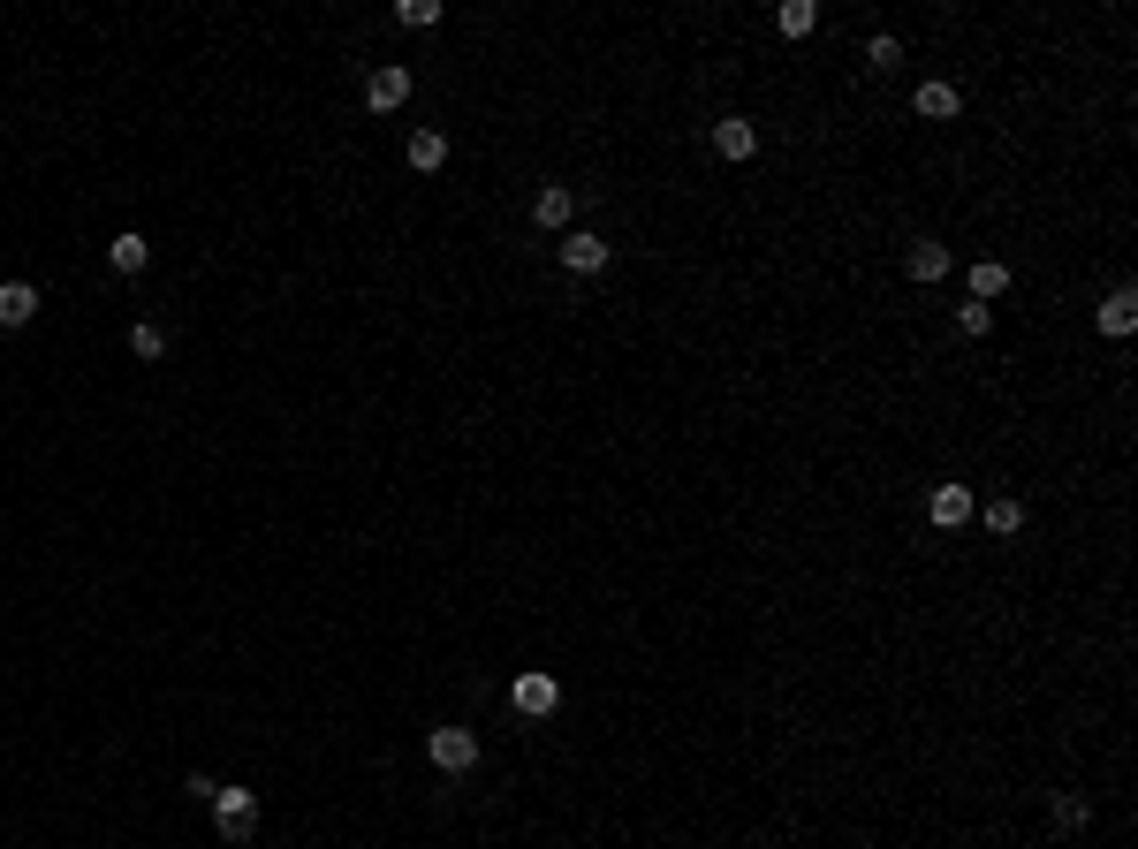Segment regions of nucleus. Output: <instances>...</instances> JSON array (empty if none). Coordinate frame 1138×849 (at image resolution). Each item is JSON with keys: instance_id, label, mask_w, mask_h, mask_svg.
I'll return each instance as SVG.
<instances>
[{"instance_id": "f257e3e1", "label": "nucleus", "mask_w": 1138, "mask_h": 849, "mask_svg": "<svg viewBox=\"0 0 1138 849\" xmlns=\"http://www.w3.org/2000/svg\"><path fill=\"white\" fill-rule=\"evenodd\" d=\"M425 759L441 766V773H471V766H478V736H471V728H433V736H425Z\"/></svg>"}, {"instance_id": "f03ea898", "label": "nucleus", "mask_w": 1138, "mask_h": 849, "mask_svg": "<svg viewBox=\"0 0 1138 849\" xmlns=\"http://www.w3.org/2000/svg\"><path fill=\"white\" fill-rule=\"evenodd\" d=\"M212 827H220L228 842H244V835L258 827V797L251 789H220V797H212Z\"/></svg>"}, {"instance_id": "7ed1b4c3", "label": "nucleus", "mask_w": 1138, "mask_h": 849, "mask_svg": "<svg viewBox=\"0 0 1138 849\" xmlns=\"http://www.w3.org/2000/svg\"><path fill=\"white\" fill-rule=\"evenodd\" d=\"M403 99H410V69H395V61H387V69H373V77H365V107H373V114H395Z\"/></svg>"}, {"instance_id": "20e7f679", "label": "nucleus", "mask_w": 1138, "mask_h": 849, "mask_svg": "<svg viewBox=\"0 0 1138 849\" xmlns=\"http://www.w3.org/2000/svg\"><path fill=\"white\" fill-rule=\"evenodd\" d=\"M562 266H570V273H607V236L570 228V236H562Z\"/></svg>"}, {"instance_id": "39448f33", "label": "nucleus", "mask_w": 1138, "mask_h": 849, "mask_svg": "<svg viewBox=\"0 0 1138 849\" xmlns=\"http://www.w3.org/2000/svg\"><path fill=\"white\" fill-rule=\"evenodd\" d=\"M508 698H516V713L547 721L554 706H562V682H554V676H516V690H508Z\"/></svg>"}, {"instance_id": "423d86ee", "label": "nucleus", "mask_w": 1138, "mask_h": 849, "mask_svg": "<svg viewBox=\"0 0 1138 849\" xmlns=\"http://www.w3.org/2000/svg\"><path fill=\"white\" fill-rule=\"evenodd\" d=\"M714 152H721V160H752V152H759V129L744 122V114H729V122H714Z\"/></svg>"}, {"instance_id": "0eeeda50", "label": "nucleus", "mask_w": 1138, "mask_h": 849, "mask_svg": "<svg viewBox=\"0 0 1138 849\" xmlns=\"http://www.w3.org/2000/svg\"><path fill=\"white\" fill-rule=\"evenodd\" d=\"M39 319V289L31 281H0V327H31Z\"/></svg>"}, {"instance_id": "6e6552de", "label": "nucleus", "mask_w": 1138, "mask_h": 849, "mask_svg": "<svg viewBox=\"0 0 1138 849\" xmlns=\"http://www.w3.org/2000/svg\"><path fill=\"white\" fill-rule=\"evenodd\" d=\"M570 212H577V198H570V190H562V182H547V190H540V198H532V220H540V228H547V236H554V228H570Z\"/></svg>"}, {"instance_id": "1a4fd4ad", "label": "nucleus", "mask_w": 1138, "mask_h": 849, "mask_svg": "<svg viewBox=\"0 0 1138 849\" xmlns=\"http://www.w3.org/2000/svg\"><path fill=\"white\" fill-rule=\"evenodd\" d=\"M927 516L941 523V531H957V523H971V493L964 486H941V493L927 501Z\"/></svg>"}, {"instance_id": "9d476101", "label": "nucleus", "mask_w": 1138, "mask_h": 849, "mask_svg": "<svg viewBox=\"0 0 1138 849\" xmlns=\"http://www.w3.org/2000/svg\"><path fill=\"white\" fill-rule=\"evenodd\" d=\"M1138 327V289H1116V297L1100 303V334H1131Z\"/></svg>"}, {"instance_id": "9b49d317", "label": "nucleus", "mask_w": 1138, "mask_h": 849, "mask_svg": "<svg viewBox=\"0 0 1138 849\" xmlns=\"http://www.w3.org/2000/svg\"><path fill=\"white\" fill-rule=\"evenodd\" d=\"M903 266H911V281H941V273H949V243H933V236H927V243H911Z\"/></svg>"}, {"instance_id": "f8f14e48", "label": "nucleus", "mask_w": 1138, "mask_h": 849, "mask_svg": "<svg viewBox=\"0 0 1138 849\" xmlns=\"http://www.w3.org/2000/svg\"><path fill=\"white\" fill-rule=\"evenodd\" d=\"M145 258H152V243H145V236H129V228L107 243V266H115V273H145Z\"/></svg>"}, {"instance_id": "ddd939ff", "label": "nucleus", "mask_w": 1138, "mask_h": 849, "mask_svg": "<svg viewBox=\"0 0 1138 849\" xmlns=\"http://www.w3.org/2000/svg\"><path fill=\"white\" fill-rule=\"evenodd\" d=\"M812 23H820L812 0H782V8H774V31H782V39H812Z\"/></svg>"}, {"instance_id": "4468645a", "label": "nucleus", "mask_w": 1138, "mask_h": 849, "mask_svg": "<svg viewBox=\"0 0 1138 849\" xmlns=\"http://www.w3.org/2000/svg\"><path fill=\"white\" fill-rule=\"evenodd\" d=\"M410 168H418V174L448 168V137H441V129H418V137H410Z\"/></svg>"}, {"instance_id": "2eb2a0df", "label": "nucleus", "mask_w": 1138, "mask_h": 849, "mask_svg": "<svg viewBox=\"0 0 1138 849\" xmlns=\"http://www.w3.org/2000/svg\"><path fill=\"white\" fill-rule=\"evenodd\" d=\"M957 107H964V99H957V84H919V114H927V122H949Z\"/></svg>"}, {"instance_id": "dca6fc26", "label": "nucleus", "mask_w": 1138, "mask_h": 849, "mask_svg": "<svg viewBox=\"0 0 1138 849\" xmlns=\"http://www.w3.org/2000/svg\"><path fill=\"white\" fill-rule=\"evenodd\" d=\"M1002 289H1010V266L1002 258H979L971 266V297H1002Z\"/></svg>"}, {"instance_id": "f3484780", "label": "nucleus", "mask_w": 1138, "mask_h": 849, "mask_svg": "<svg viewBox=\"0 0 1138 849\" xmlns=\"http://www.w3.org/2000/svg\"><path fill=\"white\" fill-rule=\"evenodd\" d=\"M395 23H403V31H433V23H441V0H403Z\"/></svg>"}, {"instance_id": "a211bd4d", "label": "nucleus", "mask_w": 1138, "mask_h": 849, "mask_svg": "<svg viewBox=\"0 0 1138 849\" xmlns=\"http://www.w3.org/2000/svg\"><path fill=\"white\" fill-rule=\"evenodd\" d=\"M987 531H994V539H1017V531H1025V509H1017V501H994V509H987Z\"/></svg>"}, {"instance_id": "6ab92c4d", "label": "nucleus", "mask_w": 1138, "mask_h": 849, "mask_svg": "<svg viewBox=\"0 0 1138 849\" xmlns=\"http://www.w3.org/2000/svg\"><path fill=\"white\" fill-rule=\"evenodd\" d=\"M1086 819H1094V805H1086L1078 789H1062V797H1055V827H1086Z\"/></svg>"}, {"instance_id": "aec40b11", "label": "nucleus", "mask_w": 1138, "mask_h": 849, "mask_svg": "<svg viewBox=\"0 0 1138 849\" xmlns=\"http://www.w3.org/2000/svg\"><path fill=\"white\" fill-rule=\"evenodd\" d=\"M865 61H873V69H903V39H888V31H881V39L865 46Z\"/></svg>"}, {"instance_id": "412c9836", "label": "nucleus", "mask_w": 1138, "mask_h": 849, "mask_svg": "<svg viewBox=\"0 0 1138 849\" xmlns=\"http://www.w3.org/2000/svg\"><path fill=\"white\" fill-rule=\"evenodd\" d=\"M987 327H994L987 303H957V334H987Z\"/></svg>"}, {"instance_id": "4be33fe9", "label": "nucleus", "mask_w": 1138, "mask_h": 849, "mask_svg": "<svg viewBox=\"0 0 1138 849\" xmlns=\"http://www.w3.org/2000/svg\"><path fill=\"white\" fill-rule=\"evenodd\" d=\"M129 349L152 364V357H168V334H160V327H137V334H129Z\"/></svg>"}]
</instances>
